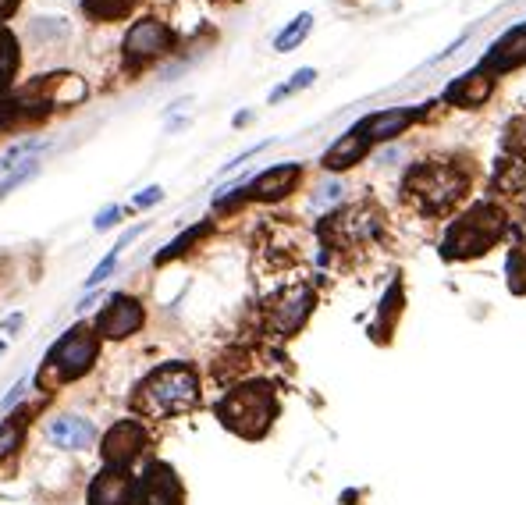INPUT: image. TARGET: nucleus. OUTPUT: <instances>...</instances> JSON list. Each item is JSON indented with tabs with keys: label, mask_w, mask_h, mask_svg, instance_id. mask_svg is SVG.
I'll use <instances>...</instances> for the list:
<instances>
[{
	"label": "nucleus",
	"mask_w": 526,
	"mask_h": 505,
	"mask_svg": "<svg viewBox=\"0 0 526 505\" xmlns=\"http://www.w3.org/2000/svg\"><path fill=\"white\" fill-rule=\"evenodd\" d=\"M416 111L413 107H395V111H381V114H370L367 121H359V136L374 143V139H395L406 132V125H413Z\"/></svg>",
	"instance_id": "f8f14e48"
},
{
	"label": "nucleus",
	"mask_w": 526,
	"mask_h": 505,
	"mask_svg": "<svg viewBox=\"0 0 526 505\" xmlns=\"http://www.w3.org/2000/svg\"><path fill=\"white\" fill-rule=\"evenodd\" d=\"M310 29H313V15H310V11H303V15L292 18V22L285 25V33L274 40V50H278V54H288V50H295L299 43L306 40V36H310Z\"/></svg>",
	"instance_id": "a211bd4d"
},
{
	"label": "nucleus",
	"mask_w": 526,
	"mask_h": 505,
	"mask_svg": "<svg viewBox=\"0 0 526 505\" xmlns=\"http://www.w3.org/2000/svg\"><path fill=\"white\" fill-rule=\"evenodd\" d=\"M0 353H4V342H0Z\"/></svg>",
	"instance_id": "2f4dec72"
},
{
	"label": "nucleus",
	"mask_w": 526,
	"mask_h": 505,
	"mask_svg": "<svg viewBox=\"0 0 526 505\" xmlns=\"http://www.w3.org/2000/svg\"><path fill=\"white\" fill-rule=\"evenodd\" d=\"M164 200V189L160 185H150V189H143V193L136 196V207H153V203Z\"/></svg>",
	"instance_id": "cd10ccee"
},
{
	"label": "nucleus",
	"mask_w": 526,
	"mask_h": 505,
	"mask_svg": "<svg viewBox=\"0 0 526 505\" xmlns=\"http://www.w3.org/2000/svg\"><path fill=\"white\" fill-rule=\"evenodd\" d=\"M139 498H143V505H178L182 502V488H178L175 473L168 466L153 463L146 470L143 484H139Z\"/></svg>",
	"instance_id": "9b49d317"
},
{
	"label": "nucleus",
	"mask_w": 526,
	"mask_h": 505,
	"mask_svg": "<svg viewBox=\"0 0 526 505\" xmlns=\"http://www.w3.org/2000/svg\"><path fill=\"white\" fill-rule=\"evenodd\" d=\"M509 278H512V292H526V242H519L509 257Z\"/></svg>",
	"instance_id": "412c9836"
},
{
	"label": "nucleus",
	"mask_w": 526,
	"mask_h": 505,
	"mask_svg": "<svg viewBox=\"0 0 526 505\" xmlns=\"http://www.w3.org/2000/svg\"><path fill=\"white\" fill-rule=\"evenodd\" d=\"M171 50V29L157 18H146V22H136L132 25V33L125 36V54L128 57H160Z\"/></svg>",
	"instance_id": "6e6552de"
},
{
	"label": "nucleus",
	"mask_w": 526,
	"mask_h": 505,
	"mask_svg": "<svg viewBox=\"0 0 526 505\" xmlns=\"http://www.w3.org/2000/svg\"><path fill=\"white\" fill-rule=\"evenodd\" d=\"M310 306H313V292L310 289H292V292H285V299H281L278 306H274V324H278L281 331H295L299 324L306 321V313H310Z\"/></svg>",
	"instance_id": "2eb2a0df"
},
{
	"label": "nucleus",
	"mask_w": 526,
	"mask_h": 505,
	"mask_svg": "<svg viewBox=\"0 0 526 505\" xmlns=\"http://www.w3.org/2000/svg\"><path fill=\"white\" fill-rule=\"evenodd\" d=\"M96 349H100V345H96V335L79 324V328H72L61 342L54 345V349H50L47 363H50V370H57V377L72 381V377H82L89 367H93Z\"/></svg>",
	"instance_id": "39448f33"
},
{
	"label": "nucleus",
	"mask_w": 526,
	"mask_h": 505,
	"mask_svg": "<svg viewBox=\"0 0 526 505\" xmlns=\"http://www.w3.org/2000/svg\"><path fill=\"white\" fill-rule=\"evenodd\" d=\"M25 388H29V381H25V377H22V381H18V385L11 388V392L4 395V399H0V409H4V413H8V409L15 406V402H18V399H22V395H25Z\"/></svg>",
	"instance_id": "c85d7f7f"
},
{
	"label": "nucleus",
	"mask_w": 526,
	"mask_h": 505,
	"mask_svg": "<svg viewBox=\"0 0 526 505\" xmlns=\"http://www.w3.org/2000/svg\"><path fill=\"white\" fill-rule=\"evenodd\" d=\"M118 217H121V207H104L100 214H96L93 228H96V232H107L111 225H118Z\"/></svg>",
	"instance_id": "bb28decb"
},
{
	"label": "nucleus",
	"mask_w": 526,
	"mask_h": 505,
	"mask_svg": "<svg viewBox=\"0 0 526 505\" xmlns=\"http://www.w3.org/2000/svg\"><path fill=\"white\" fill-rule=\"evenodd\" d=\"M406 189L423 203V210H445L455 196L463 193V175H455L445 164H423L409 175Z\"/></svg>",
	"instance_id": "20e7f679"
},
{
	"label": "nucleus",
	"mask_w": 526,
	"mask_h": 505,
	"mask_svg": "<svg viewBox=\"0 0 526 505\" xmlns=\"http://www.w3.org/2000/svg\"><path fill=\"white\" fill-rule=\"evenodd\" d=\"M299 175H303L299 164H278V168L263 171V175L249 185V193H253L256 200H278V196L292 193V185L299 182Z\"/></svg>",
	"instance_id": "4468645a"
},
{
	"label": "nucleus",
	"mask_w": 526,
	"mask_h": 505,
	"mask_svg": "<svg viewBox=\"0 0 526 505\" xmlns=\"http://www.w3.org/2000/svg\"><path fill=\"white\" fill-rule=\"evenodd\" d=\"M143 399L157 413H182L192 402L200 399V381L189 367L182 363H171V367H160L157 374L143 385Z\"/></svg>",
	"instance_id": "7ed1b4c3"
},
{
	"label": "nucleus",
	"mask_w": 526,
	"mask_h": 505,
	"mask_svg": "<svg viewBox=\"0 0 526 505\" xmlns=\"http://www.w3.org/2000/svg\"><path fill=\"white\" fill-rule=\"evenodd\" d=\"M146 445V431L143 424H136V420H121V424H114L111 431L104 434V459L107 466H118V470H125L132 459L143 452Z\"/></svg>",
	"instance_id": "0eeeda50"
},
{
	"label": "nucleus",
	"mask_w": 526,
	"mask_h": 505,
	"mask_svg": "<svg viewBox=\"0 0 526 505\" xmlns=\"http://www.w3.org/2000/svg\"><path fill=\"white\" fill-rule=\"evenodd\" d=\"M114 267H118V249H114V253H107V257L100 260V264H96V271L86 278V285H89V289H96V285H104V281L111 278V271H114Z\"/></svg>",
	"instance_id": "393cba45"
},
{
	"label": "nucleus",
	"mask_w": 526,
	"mask_h": 505,
	"mask_svg": "<svg viewBox=\"0 0 526 505\" xmlns=\"http://www.w3.org/2000/svg\"><path fill=\"white\" fill-rule=\"evenodd\" d=\"M15 61H18L15 43H11L8 33H0V86L11 79V72H15Z\"/></svg>",
	"instance_id": "4be33fe9"
},
{
	"label": "nucleus",
	"mask_w": 526,
	"mask_h": 505,
	"mask_svg": "<svg viewBox=\"0 0 526 505\" xmlns=\"http://www.w3.org/2000/svg\"><path fill=\"white\" fill-rule=\"evenodd\" d=\"M136 8V0H82V11L96 22H114Z\"/></svg>",
	"instance_id": "6ab92c4d"
},
{
	"label": "nucleus",
	"mask_w": 526,
	"mask_h": 505,
	"mask_svg": "<svg viewBox=\"0 0 526 505\" xmlns=\"http://www.w3.org/2000/svg\"><path fill=\"white\" fill-rule=\"evenodd\" d=\"M146 232V225H136V228H128V232L125 235H121V239H118V246H114V249H125L128 246V242H132V239H139V235H143Z\"/></svg>",
	"instance_id": "c756f323"
},
{
	"label": "nucleus",
	"mask_w": 526,
	"mask_h": 505,
	"mask_svg": "<svg viewBox=\"0 0 526 505\" xmlns=\"http://www.w3.org/2000/svg\"><path fill=\"white\" fill-rule=\"evenodd\" d=\"M36 175H40V161H36V157H32V161H25V164H15V171H8V175L0 178V200H4V196H11L18 185H25L29 178H36Z\"/></svg>",
	"instance_id": "aec40b11"
},
{
	"label": "nucleus",
	"mask_w": 526,
	"mask_h": 505,
	"mask_svg": "<svg viewBox=\"0 0 526 505\" xmlns=\"http://www.w3.org/2000/svg\"><path fill=\"white\" fill-rule=\"evenodd\" d=\"M523 61H526V29H512L484 57V72H509V68L523 65Z\"/></svg>",
	"instance_id": "ddd939ff"
},
{
	"label": "nucleus",
	"mask_w": 526,
	"mask_h": 505,
	"mask_svg": "<svg viewBox=\"0 0 526 505\" xmlns=\"http://www.w3.org/2000/svg\"><path fill=\"white\" fill-rule=\"evenodd\" d=\"M502 214L491 203H477L463 221H455L445 242V257H480L495 246V239L502 235Z\"/></svg>",
	"instance_id": "f03ea898"
},
{
	"label": "nucleus",
	"mask_w": 526,
	"mask_h": 505,
	"mask_svg": "<svg viewBox=\"0 0 526 505\" xmlns=\"http://www.w3.org/2000/svg\"><path fill=\"white\" fill-rule=\"evenodd\" d=\"M18 441H22V427L18 424H4L0 427V459L11 456L18 449Z\"/></svg>",
	"instance_id": "a878e982"
},
{
	"label": "nucleus",
	"mask_w": 526,
	"mask_h": 505,
	"mask_svg": "<svg viewBox=\"0 0 526 505\" xmlns=\"http://www.w3.org/2000/svg\"><path fill=\"white\" fill-rule=\"evenodd\" d=\"M200 235H203V225H196V228H189V232H185V235H178V239L171 242V246L164 249V253H160V257H157V264H168L171 257H182L185 246H189L192 239H200Z\"/></svg>",
	"instance_id": "5701e85b"
},
{
	"label": "nucleus",
	"mask_w": 526,
	"mask_h": 505,
	"mask_svg": "<svg viewBox=\"0 0 526 505\" xmlns=\"http://www.w3.org/2000/svg\"><path fill=\"white\" fill-rule=\"evenodd\" d=\"M491 97V79L487 72H473V75H459L448 89V100L459 107H480L484 100Z\"/></svg>",
	"instance_id": "f3484780"
},
{
	"label": "nucleus",
	"mask_w": 526,
	"mask_h": 505,
	"mask_svg": "<svg viewBox=\"0 0 526 505\" xmlns=\"http://www.w3.org/2000/svg\"><path fill=\"white\" fill-rule=\"evenodd\" d=\"M313 79H317V72H313V68H303V72H295V75H292V82H288V86H278V89H274L271 100L278 104L281 97H288V93H295V89L313 86Z\"/></svg>",
	"instance_id": "b1692460"
},
{
	"label": "nucleus",
	"mask_w": 526,
	"mask_h": 505,
	"mask_svg": "<svg viewBox=\"0 0 526 505\" xmlns=\"http://www.w3.org/2000/svg\"><path fill=\"white\" fill-rule=\"evenodd\" d=\"M132 495H136V481L128 477L125 470H104L89 488V505H132Z\"/></svg>",
	"instance_id": "1a4fd4ad"
},
{
	"label": "nucleus",
	"mask_w": 526,
	"mask_h": 505,
	"mask_svg": "<svg viewBox=\"0 0 526 505\" xmlns=\"http://www.w3.org/2000/svg\"><path fill=\"white\" fill-rule=\"evenodd\" d=\"M274 392L267 385H246L235 388L232 395H224L217 413L232 431H239L242 438H260L274 420Z\"/></svg>",
	"instance_id": "f257e3e1"
},
{
	"label": "nucleus",
	"mask_w": 526,
	"mask_h": 505,
	"mask_svg": "<svg viewBox=\"0 0 526 505\" xmlns=\"http://www.w3.org/2000/svg\"><path fill=\"white\" fill-rule=\"evenodd\" d=\"M139 328H143V306L132 296H111L100 310V317H96V331L104 338H114V342L136 335Z\"/></svg>",
	"instance_id": "423d86ee"
},
{
	"label": "nucleus",
	"mask_w": 526,
	"mask_h": 505,
	"mask_svg": "<svg viewBox=\"0 0 526 505\" xmlns=\"http://www.w3.org/2000/svg\"><path fill=\"white\" fill-rule=\"evenodd\" d=\"M367 150H370V143L359 136L356 129H352V132H345V136L324 153V168L345 171V168H352L356 161H363V157H367Z\"/></svg>",
	"instance_id": "dca6fc26"
},
{
	"label": "nucleus",
	"mask_w": 526,
	"mask_h": 505,
	"mask_svg": "<svg viewBox=\"0 0 526 505\" xmlns=\"http://www.w3.org/2000/svg\"><path fill=\"white\" fill-rule=\"evenodd\" d=\"M47 434L50 441H54L57 449H68V452H79V449H89V441L96 438V427L93 420L86 417H54L47 424Z\"/></svg>",
	"instance_id": "9d476101"
},
{
	"label": "nucleus",
	"mask_w": 526,
	"mask_h": 505,
	"mask_svg": "<svg viewBox=\"0 0 526 505\" xmlns=\"http://www.w3.org/2000/svg\"><path fill=\"white\" fill-rule=\"evenodd\" d=\"M11 4H15V0H0V15H4V11H8Z\"/></svg>",
	"instance_id": "7c9ffc66"
}]
</instances>
